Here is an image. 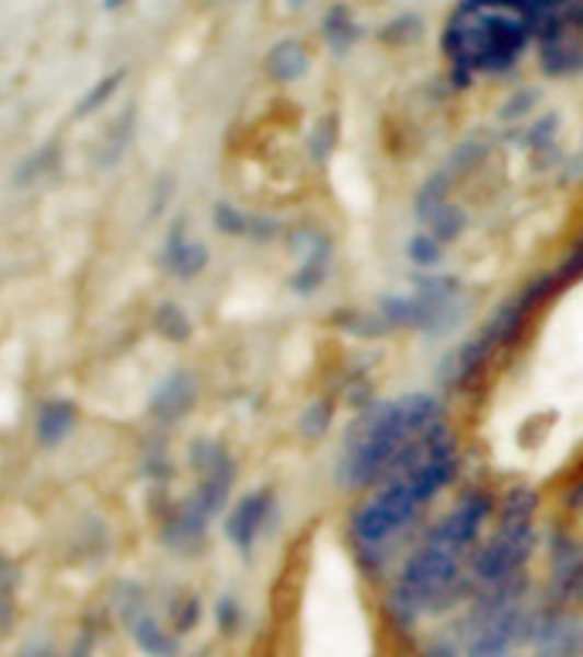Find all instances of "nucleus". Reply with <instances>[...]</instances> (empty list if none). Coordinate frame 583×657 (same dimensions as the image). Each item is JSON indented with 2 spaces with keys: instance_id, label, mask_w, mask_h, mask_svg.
<instances>
[{
  "instance_id": "obj_1",
  "label": "nucleus",
  "mask_w": 583,
  "mask_h": 657,
  "mask_svg": "<svg viewBox=\"0 0 583 657\" xmlns=\"http://www.w3.org/2000/svg\"><path fill=\"white\" fill-rule=\"evenodd\" d=\"M454 466H457L454 440L441 426H434L420 440V447L382 481V487L358 508L355 535L365 545H379L389 535H396L454 477Z\"/></svg>"
},
{
  "instance_id": "obj_2",
  "label": "nucleus",
  "mask_w": 583,
  "mask_h": 657,
  "mask_svg": "<svg viewBox=\"0 0 583 657\" xmlns=\"http://www.w3.org/2000/svg\"><path fill=\"white\" fill-rule=\"evenodd\" d=\"M434 426L437 410L426 395H410L376 410L355 429V436H348L342 457L345 487H368L376 481H386Z\"/></svg>"
},
{
  "instance_id": "obj_3",
  "label": "nucleus",
  "mask_w": 583,
  "mask_h": 657,
  "mask_svg": "<svg viewBox=\"0 0 583 657\" xmlns=\"http://www.w3.org/2000/svg\"><path fill=\"white\" fill-rule=\"evenodd\" d=\"M488 515V497L471 494L450 511V518L426 539L423 549L410 558L399 579V603L410 610H434L444 607L447 597L460 583V562L475 545L481 521Z\"/></svg>"
},
{
  "instance_id": "obj_4",
  "label": "nucleus",
  "mask_w": 583,
  "mask_h": 657,
  "mask_svg": "<svg viewBox=\"0 0 583 657\" xmlns=\"http://www.w3.org/2000/svg\"><path fill=\"white\" fill-rule=\"evenodd\" d=\"M529 542H533V497L518 491L505 500L499 531L475 558V576L491 589L508 586L529 552Z\"/></svg>"
},
{
  "instance_id": "obj_5",
  "label": "nucleus",
  "mask_w": 583,
  "mask_h": 657,
  "mask_svg": "<svg viewBox=\"0 0 583 657\" xmlns=\"http://www.w3.org/2000/svg\"><path fill=\"white\" fill-rule=\"evenodd\" d=\"M195 399H198L195 374L184 371V368H178V371L168 374V379H164L158 389L150 392L147 413H150V419H158L161 426H171V423H178L181 416L192 413Z\"/></svg>"
},
{
  "instance_id": "obj_6",
  "label": "nucleus",
  "mask_w": 583,
  "mask_h": 657,
  "mask_svg": "<svg viewBox=\"0 0 583 657\" xmlns=\"http://www.w3.org/2000/svg\"><path fill=\"white\" fill-rule=\"evenodd\" d=\"M208 515L195 497L181 500L161 515V542L174 552H195L205 542Z\"/></svg>"
},
{
  "instance_id": "obj_7",
  "label": "nucleus",
  "mask_w": 583,
  "mask_h": 657,
  "mask_svg": "<svg viewBox=\"0 0 583 657\" xmlns=\"http://www.w3.org/2000/svg\"><path fill=\"white\" fill-rule=\"evenodd\" d=\"M270 515H273V491H253V494H245L239 505L229 511V518H226V535H229V542L239 549V552H250L253 549V542L260 539V531H263V525L270 521Z\"/></svg>"
},
{
  "instance_id": "obj_8",
  "label": "nucleus",
  "mask_w": 583,
  "mask_h": 657,
  "mask_svg": "<svg viewBox=\"0 0 583 657\" xmlns=\"http://www.w3.org/2000/svg\"><path fill=\"white\" fill-rule=\"evenodd\" d=\"M205 266H208V249L184 232V222H174L161 249V269L171 273L174 279H195Z\"/></svg>"
},
{
  "instance_id": "obj_9",
  "label": "nucleus",
  "mask_w": 583,
  "mask_h": 657,
  "mask_svg": "<svg viewBox=\"0 0 583 657\" xmlns=\"http://www.w3.org/2000/svg\"><path fill=\"white\" fill-rule=\"evenodd\" d=\"M79 426V405L66 395H52L42 402V410L35 416V440L42 450H55L69 440Z\"/></svg>"
},
{
  "instance_id": "obj_10",
  "label": "nucleus",
  "mask_w": 583,
  "mask_h": 657,
  "mask_svg": "<svg viewBox=\"0 0 583 657\" xmlns=\"http://www.w3.org/2000/svg\"><path fill=\"white\" fill-rule=\"evenodd\" d=\"M134 134H137V106H127V110L116 116L113 127L103 134V140L96 147V164L100 168H116L123 161V153L130 150Z\"/></svg>"
},
{
  "instance_id": "obj_11",
  "label": "nucleus",
  "mask_w": 583,
  "mask_h": 657,
  "mask_svg": "<svg viewBox=\"0 0 583 657\" xmlns=\"http://www.w3.org/2000/svg\"><path fill=\"white\" fill-rule=\"evenodd\" d=\"M61 164V143L58 140H48L45 147H38L31 158H24L18 168H14V184L18 187H35L42 184L45 177L55 174V168Z\"/></svg>"
},
{
  "instance_id": "obj_12",
  "label": "nucleus",
  "mask_w": 583,
  "mask_h": 657,
  "mask_svg": "<svg viewBox=\"0 0 583 657\" xmlns=\"http://www.w3.org/2000/svg\"><path fill=\"white\" fill-rule=\"evenodd\" d=\"M266 72H270V79H276V82H294V79H300V76L307 72V51H304V45H297V42L273 45L270 55H266Z\"/></svg>"
},
{
  "instance_id": "obj_13",
  "label": "nucleus",
  "mask_w": 583,
  "mask_h": 657,
  "mask_svg": "<svg viewBox=\"0 0 583 657\" xmlns=\"http://www.w3.org/2000/svg\"><path fill=\"white\" fill-rule=\"evenodd\" d=\"M123 82H127V69H113L110 76H103V79H100L96 85H92V89L85 92V96L76 103L72 116H76V119H85V116H92V113H100V110L116 96Z\"/></svg>"
},
{
  "instance_id": "obj_14",
  "label": "nucleus",
  "mask_w": 583,
  "mask_h": 657,
  "mask_svg": "<svg viewBox=\"0 0 583 657\" xmlns=\"http://www.w3.org/2000/svg\"><path fill=\"white\" fill-rule=\"evenodd\" d=\"M130 631H134L137 644H140L150 657H171L174 647H178V644L161 631V623L153 620V616H147V613H137V616L130 620Z\"/></svg>"
},
{
  "instance_id": "obj_15",
  "label": "nucleus",
  "mask_w": 583,
  "mask_h": 657,
  "mask_svg": "<svg viewBox=\"0 0 583 657\" xmlns=\"http://www.w3.org/2000/svg\"><path fill=\"white\" fill-rule=\"evenodd\" d=\"M153 331H158L164 341L181 344L192 337V318L184 314L178 303L164 300V303H158V310H153Z\"/></svg>"
},
{
  "instance_id": "obj_16",
  "label": "nucleus",
  "mask_w": 583,
  "mask_h": 657,
  "mask_svg": "<svg viewBox=\"0 0 583 657\" xmlns=\"http://www.w3.org/2000/svg\"><path fill=\"white\" fill-rule=\"evenodd\" d=\"M212 222H215V229H219L222 235H250V222L253 218L245 215V211H239V208H232V205H226V201H219L212 208Z\"/></svg>"
},
{
  "instance_id": "obj_17",
  "label": "nucleus",
  "mask_w": 583,
  "mask_h": 657,
  "mask_svg": "<svg viewBox=\"0 0 583 657\" xmlns=\"http://www.w3.org/2000/svg\"><path fill=\"white\" fill-rule=\"evenodd\" d=\"M144 474L150 481H158V484H168L171 481V460H168V453L164 450H150L144 457Z\"/></svg>"
},
{
  "instance_id": "obj_18",
  "label": "nucleus",
  "mask_w": 583,
  "mask_h": 657,
  "mask_svg": "<svg viewBox=\"0 0 583 657\" xmlns=\"http://www.w3.org/2000/svg\"><path fill=\"white\" fill-rule=\"evenodd\" d=\"M171 616H174V627H178V631H192L195 623H198V600H195V597H181V600L174 603Z\"/></svg>"
},
{
  "instance_id": "obj_19",
  "label": "nucleus",
  "mask_w": 583,
  "mask_h": 657,
  "mask_svg": "<svg viewBox=\"0 0 583 657\" xmlns=\"http://www.w3.org/2000/svg\"><path fill=\"white\" fill-rule=\"evenodd\" d=\"M171 195H174V184H171V177H161V181H158V187H153V195H150V218L164 215V208H168Z\"/></svg>"
},
{
  "instance_id": "obj_20",
  "label": "nucleus",
  "mask_w": 583,
  "mask_h": 657,
  "mask_svg": "<svg viewBox=\"0 0 583 657\" xmlns=\"http://www.w3.org/2000/svg\"><path fill=\"white\" fill-rule=\"evenodd\" d=\"M215 616H219V623H222V631H236V623H239V607H236V600H219V607H215Z\"/></svg>"
},
{
  "instance_id": "obj_21",
  "label": "nucleus",
  "mask_w": 583,
  "mask_h": 657,
  "mask_svg": "<svg viewBox=\"0 0 583 657\" xmlns=\"http://www.w3.org/2000/svg\"><path fill=\"white\" fill-rule=\"evenodd\" d=\"M324 426H328V410H321V405H315V410L307 413V419H304V433H307V436H321V433H324Z\"/></svg>"
},
{
  "instance_id": "obj_22",
  "label": "nucleus",
  "mask_w": 583,
  "mask_h": 657,
  "mask_svg": "<svg viewBox=\"0 0 583 657\" xmlns=\"http://www.w3.org/2000/svg\"><path fill=\"white\" fill-rule=\"evenodd\" d=\"M11 616H14V603H11V589L0 586V631L11 627Z\"/></svg>"
},
{
  "instance_id": "obj_23",
  "label": "nucleus",
  "mask_w": 583,
  "mask_h": 657,
  "mask_svg": "<svg viewBox=\"0 0 583 657\" xmlns=\"http://www.w3.org/2000/svg\"><path fill=\"white\" fill-rule=\"evenodd\" d=\"M410 253H413V260H420V263H434V260H437V249L430 245V239H416Z\"/></svg>"
},
{
  "instance_id": "obj_24",
  "label": "nucleus",
  "mask_w": 583,
  "mask_h": 657,
  "mask_svg": "<svg viewBox=\"0 0 583 657\" xmlns=\"http://www.w3.org/2000/svg\"><path fill=\"white\" fill-rule=\"evenodd\" d=\"M331 127H318V134H315V143H311V150H315V158L321 161L324 158V153L331 150Z\"/></svg>"
},
{
  "instance_id": "obj_25",
  "label": "nucleus",
  "mask_w": 583,
  "mask_h": 657,
  "mask_svg": "<svg viewBox=\"0 0 583 657\" xmlns=\"http://www.w3.org/2000/svg\"><path fill=\"white\" fill-rule=\"evenodd\" d=\"M11 573V562H8V555L4 552H0V579H4Z\"/></svg>"
},
{
  "instance_id": "obj_26",
  "label": "nucleus",
  "mask_w": 583,
  "mask_h": 657,
  "mask_svg": "<svg viewBox=\"0 0 583 657\" xmlns=\"http://www.w3.org/2000/svg\"><path fill=\"white\" fill-rule=\"evenodd\" d=\"M123 4H127V0H103V8H106V11H119Z\"/></svg>"
},
{
  "instance_id": "obj_27",
  "label": "nucleus",
  "mask_w": 583,
  "mask_h": 657,
  "mask_svg": "<svg viewBox=\"0 0 583 657\" xmlns=\"http://www.w3.org/2000/svg\"><path fill=\"white\" fill-rule=\"evenodd\" d=\"M24 657H55L52 650H31V654H24Z\"/></svg>"
},
{
  "instance_id": "obj_28",
  "label": "nucleus",
  "mask_w": 583,
  "mask_h": 657,
  "mask_svg": "<svg viewBox=\"0 0 583 657\" xmlns=\"http://www.w3.org/2000/svg\"><path fill=\"white\" fill-rule=\"evenodd\" d=\"M294 4H300V0H294Z\"/></svg>"
}]
</instances>
